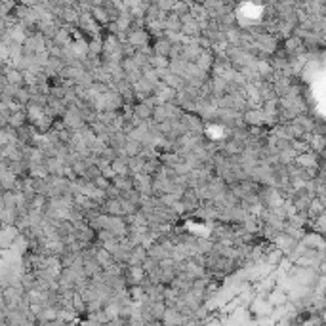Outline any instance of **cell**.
I'll return each mask as SVG.
<instances>
[{
	"label": "cell",
	"instance_id": "obj_2",
	"mask_svg": "<svg viewBox=\"0 0 326 326\" xmlns=\"http://www.w3.org/2000/svg\"><path fill=\"white\" fill-rule=\"evenodd\" d=\"M134 115L137 120H149V118H153V107L149 105V103H139V105L135 107Z\"/></svg>",
	"mask_w": 326,
	"mask_h": 326
},
{
	"label": "cell",
	"instance_id": "obj_1",
	"mask_svg": "<svg viewBox=\"0 0 326 326\" xmlns=\"http://www.w3.org/2000/svg\"><path fill=\"white\" fill-rule=\"evenodd\" d=\"M6 84L14 88L23 86V71H18V69H6Z\"/></svg>",
	"mask_w": 326,
	"mask_h": 326
}]
</instances>
